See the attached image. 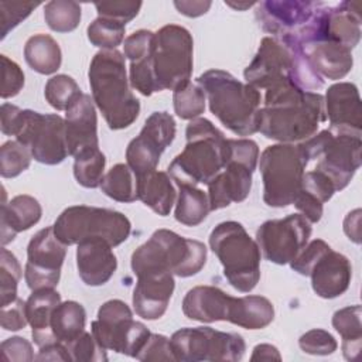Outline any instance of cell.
<instances>
[{
	"label": "cell",
	"instance_id": "1",
	"mask_svg": "<svg viewBox=\"0 0 362 362\" xmlns=\"http://www.w3.org/2000/svg\"><path fill=\"white\" fill-rule=\"evenodd\" d=\"M325 120L324 96L288 83L266 90L259 132L267 139L294 144L313 137Z\"/></svg>",
	"mask_w": 362,
	"mask_h": 362
},
{
	"label": "cell",
	"instance_id": "2",
	"mask_svg": "<svg viewBox=\"0 0 362 362\" xmlns=\"http://www.w3.org/2000/svg\"><path fill=\"white\" fill-rule=\"evenodd\" d=\"M88 78L92 99L109 129L122 130L133 124L140 113V102L130 89L124 55L117 49L96 52Z\"/></svg>",
	"mask_w": 362,
	"mask_h": 362
},
{
	"label": "cell",
	"instance_id": "3",
	"mask_svg": "<svg viewBox=\"0 0 362 362\" xmlns=\"http://www.w3.org/2000/svg\"><path fill=\"white\" fill-rule=\"evenodd\" d=\"M185 137L187 144L170 163L168 175L177 185L208 184L229 160V139L205 117L192 119L187 124Z\"/></svg>",
	"mask_w": 362,
	"mask_h": 362
},
{
	"label": "cell",
	"instance_id": "4",
	"mask_svg": "<svg viewBox=\"0 0 362 362\" xmlns=\"http://www.w3.org/2000/svg\"><path fill=\"white\" fill-rule=\"evenodd\" d=\"M205 92L209 110L236 136H250L259 132L262 109L260 90L238 81L222 69H209L197 78Z\"/></svg>",
	"mask_w": 362,
	"mask_h": 362
},
{
	"label": "cell",
	"instance_id": "5",
	"mask_svg": "<svg viewBox=\"0 0 362 362\" xmlns=\"http://www.w3.org/2000/svg\"><path fill=\"white\" fill-rule=\"evenodd\" d=\"M246 83L257 90H269L294 83L305 92L324 86V79L313 69L300 48L264 37L253 61L243 72Z\"/></svg>",
	"mask_w": 362,
	"mask_h": 362
},
{
	"label": "cell",
	"instance_id": "6",
	"mask_svg": "<svg viewBox=\"0 0 362 362\" xmlns=\"http://www.w3.org/2000/svg\"><path fill=\"white\" fill-rule=\"evenodd\" d=\"M0 116L1 132L6 136H16L30 150L35 161L55 165L69 154L65 119L58 113L44 115L30 109H20L11 103H3Z\"/></svg>",
	"mask_w": 362,
	"mask_h": 362
},
{
	"label": "cell",
	"instance_id": "7",
	"mask_svg": "<svg viewBox=\"0 0 362 362\" xmlns=\"http://www.w3.org/2000/svg\"><path fill=\"white\" fill-rule=\"evenodd\" d=\"M206 263V246L184 238L170 229H157L147 242L132 255V270L137 276L146 273H173L178 277H191Z\"/></svg>",
	"mask_w": 362,
	"mask_h": 362
},
{
	"label": "cell",
	"instance_id": "8",
	"mask_svg": "<svg viewBox=\"0 0 362 362\" xmlns=\"http://www.w3.org/2000/svg\"><path fill=\"white\" fill-rule=\"evenodd\" d=\"M307 167L327 175L337 191L344 189L361 167V132L331 127L298 143Z\"/></svg>",
	"mask_w": 362,
	"mask_h": 362
},
{
	"label": "cell",
	"instance_id": "9",
	"mask_svg": "<svg viewBox=\"0 0 362 362\" xmlns=\"http://www.w3.org/2000/svg\"><path fill=\"white\" fill-rule=\"evenodd\" d=\"M209 246L223 266L229 284L240 293L252 291L260 280V247L242 223L225 221L209 235Z\"/></svg>",
	"mask_w": 362,
	"mask_h": 362
},
{
	"label": "cell",
	"instance_id": "10",
	"mask_svg": "<svg viewBox=\"0 0 362 362\" xmlns=\"http://www.w3.org/2000/svg\"><path fill=\"white\" fill-rule=\"evenodd\" d=\"M259 160L264 204L273 208L291 205L301 191L307 168L301 147L291 143L267 146Z\"/></svg>",
	"mask_w": 362,
	"mask_h": 362
},
{
	"label": "cell",
	"instance_id": "11",
	"mask_svg": "<svg viewBox=\"0 0 362 362\" xmlns=\"http://www.w3.org/2000/svg\"><path fill=\"white\" fill-rule=\"evenodd\" d=\"M52 228L57 238L66 246L98 238L115 247L127 240L132 232V223L124 214L89 205L68 206L57 218Z\"/></svg>",
	"mask_w": 362,
	"mask_h": 362
},
{
	"label": "cell",
	"instance_id": "12",
	"mask_svg": "<svg viewBox=\"0 0 362 362\" xmlns=\"http://www.w3.org/2000/svg\"><path fill=\"white\" fill-rule=\"evenodd\" d=\"M194 41L191 33L181 25L167 24L154 37L153 75L158 92L175 90L191 82L194 65Z\"/></svg>",
	"mask_w": 362,
	"mask_h": 362
},
{
	"label": "cell",
	"instance_id": "13",
	"mask_svg": "<svg viewBox=\"0 0 362 362\" xmlns=\"http://www.w3.org/2000/svg\"><path fill=\"white\" fill-rule=\"evenodd\" d=\"M230 156L225 168L208 185L211 211L242 202L252 188V175L259 160L257 143L250 139H229Z\"/></svg>",
	"mask_w": 362,
	"mask_h": 362
},
{
	"label": "cell",
	"instance_id": "14",
	"mask_svg": "<svg viewBox=\"0 0 362 362\" xmlns=\"http://www.w3.org/2000/svg\"><path fill=\"white\" fill-rule=\"evenodd\" d=\"M170 344L175 361L181 362H235L246 351L242 335L211 327L181 328L171 335Z\"/></svg>",
	"mask_w": 362,
	"mask_h": 362
},
{
	"label": "cell",
	"instance_id": "15",
	"mask_svg": "<svg viewBox=\"0 0 362 362\" xmlns=\"http://www.w3.org/2000/svg\"><path fill=\"white\" fill-rule=\"evenodd\" d=\"M90 332L96 342L106 351L136 358L150 337L148 328L133 320L130 307L119 300H109L98 310V318L90 324Z\"/></svg>",
	"mask_w": 362,
	"mask_h": 362
},
{
	"label": "cell",
	"instance_id": "16",
	"mask_svg": "<svg viewBox=\"0 0 362 362\" xmlns=\"http://www.w3.org/2000/svg\"><path fill=\"white\" fill-rule=\"evenodd\" d=\"M311 232V222L301 214H293L263 222L256 232V242L266 260L287 264L308 243Z\"/></svg>",
	"mask_w": 362,
	"mask_h": 362
},
{
	"label": "cell",
	"instance_id": "17",
	"mask_svg": "<svg viewBox=\"0 0 362 362\" xmlns=\"http://www.w3.org/2000/svg\"><path fill=\"white\" fill-rule=\"evenodd\" d=\"M175 120L167 112H153L144 122L139 136L126 148V164L136 177L157 170L164 150L174 141Z\"/></svg>",
	"mask_w": 362,
	"mask_h": 362
},
{
	"label": "cell",
	"instance_id": "18",
	"mask_svg": "<svg viewBox=\"0 0 362 362\" xmlns=\"http://www.w3.org/2000/svg\"><path fill=\"white\" fill-rule=\"evenodd\" d=\"M65 256L66 245L57 238L52 226L38 230L27 246L24 279L28 288H54L59 281Z\"/></svg>",
	"mask_w": 362,
	"mask_h": 362
},
{
	"label": "cell",
	"instance_id": "19",
	"mask_svg": "<svg viewBox=\"0 0 362 362\" xmlns=\"http://www.w3.org/2000/svg\"><path fill=\"white\" fill-rule=\"evenodd\" d=\"M324 3L315 1H262L256 18L262 28L281 42H296Z\"/></svg>",
	"mask_w": 362,
	"mask_h": 362
},
{
	"label": "cell",
	"instance_id": "20",
	"mask_svg": "<svg viewBox=\"0 0 362 362\" xmlns=\"http://www.w3.org/2000/svg\"><path fill=\"white\" fill-rule=\"evenodd\" d=\"M65 134L68 153L72 157L99 147L98 117L90 95L82 93L65 110Z\"/></svg>",
	"mask_w": 362,
	"mask_h": 362
},
{
	"label": "cell",
	"instance_id": "21",
	"mask_svg": "<svg viewBox=\"0 0 362 362\" xmlns=\"http://www.w3.org/2000/svg\"><path fill=\"white\" fill-rule=\"evenodd\" d=\"M174 288L173 273H146L137 276L132 298L136 314L150 321L161 318L167 311Z\"/></svg>",
	"mask_w": 362,
	"mask_h": 362
},
{
	"label": "cell",
	"instance_id": "22",
	"mask_svg": "<svg viewBox=\"0 0 362 362\" xmlns=\"http://www.w3.org/2000/svg\"><path fill=\"white\" fill-rule=\"evenodd\" d=\"M308 277H311V287L317 296L335 298L348 290L352 279V266L345 255L329 247L314 262Z\"/></svg>",
	"mask_w": 362,
	"mask_h": 362
},
{
	"label": "cell",
	"instance_id": "23",
	"mask_svg": "<svg viewBox=\"0 0 362 362\" xmlns=\"http://www.w3.org/2000/svg\"><path fill=\"white\" fill-rule=\"evenodd\" d=\"M106 240L90 238L78 243L76 267L79 277L86 286L107 283L117 269V259Z\"/></svg>",
	"mask_w": 362,
	"mask_h": 362
},
{
	"label": "cell",
	"instance_id": "24",
	"mask_svg": "<svg viewBox=\"0 0 362 362\" xmlns=\"http://www.w3.org/2000/svg\"><path fill=\"white\" fill-rule=\"evenodd\" d=\"M324 107L331 127L361 132L362 110L356 85L351 82L331 85L324 98Z\"/></svg>",
	"mask_w": 362,
	"mask_h": 362
},
{
	"label": "cell",
	"instance_id": "25",
	"mask_svg": "<svg viewBox=\"0 0 362 362\" xmlns=\"http://www.w3.org/2000/svg\"><path fill=\"white\" fill-rule=\"evenodd\" d=\"M233 297L215 286H197L187 291L182 300V313L187 318L199 322L228 321Z\"/></svg>",
	"mask_w": 362,
	"mask_h": 362
},
{
	"label": "cell",
	"instance_id": "26",
	"mask_svg": "<svg viewBox=\"0 0 362 362\" xmlns=\"http://www.w3.org/2000/svg\"><path fill=\"white\" fill-rule=\"evenodd\" d=\"M300 49L321 78L341 79L352 69V49L345 45L332 41H315L303 45Z\"/></svg>",
	"mask_w": 362,
	"mask_h": 362
},
{
	"label": "cell",
	"instance_id": "27",
	"mask_svg": "<svg viewBox=\"0 0 362 362\" xmlns=\"http://www.w3.org/2000/svg\"><path fill=\"white\" fill-rule=\"evenodd\" d=\"M61 303V294L55 288L34 290L25 301V313L31 325L34 344L41 348L57 342L51 331V317Z\"/></svg>",
	"mask_w": 362,
	"mask_h": 362
},
{
	"label": "cell",
	"instance_id": "28",
	"mask_svg": "<svg viewBox=\"0 0 362 362\" xmlns=\"http://www.w3.org/2000/svg\"><path fill=\"white\" fill-rule=\"evenodd\" d=\"M42 215L40 202L27 194L16 195L8 202L1 204V245L14 240L16 235L28 230Z\"/></svg>",
	"mask_w": 362,
	"mask_h": 362
},
{
	"label": "cell",
	"instance_id": "29",
	"mask_svg": "<svg viewBox=\"0 0 362 362\" xmlns=\"http://www.w3.org/2000/svg\"><path fill=\"white\" fill-rule=\"evenodd\" d=\"M137 198L160 216H167L175 202L177 191L165 171H151L137 177Z\"/></svg>",
	"mask_w": 362,
	"mask_h": 362
},
{
	"label": "cell",
	"instance_id": "30",
	"mask_svg": "<svg viewBox=\"0 0 362 362\" xmlns=\"http://www.w3.org/2000/svg\"><path fill=\"white\" fill-rule=\"evenodd\" d=\"M274 318V307L272 301L263 296L233 297L228 321L246 328L262 329Z\"/></svg>",
	"mask_w": 362,
	"mask_h": 362
},
{
	"label": "cell",
	"instance_id": "31",
	"mask_svg": "<svg viewBox=\"0 0 362 362\" xmlns=\"http://www.w3.org/2000/svg\"><path fill=\"white\" fill-rule=\"evenodd\" d=\"M24 58L28 66L41 75L57 72L62 62L61 48L48 34L31 35L24 45Z\"/></svg>",
	"mask_w": 362,
	"mask_h": 362
},
{
	"label": "cell",
	"instance_id": "32",
	"mask_svg": "<svg viewBox=\"0 0 362 362\" xmlns=\"http://www.w3.org/2000/svg\"><path fill=\"white\" fill-rule=\"evenodd\" d=\"M178 195L174 216L185 226H198L211 212L208 194L198 185L178 184Z\"/></svg>",
	"mask_w": 362,
	"mask_h": 362
},
{
	"label": "cell",
	"instance_id": "33",
	"mask_svg": "<svg viewBox=\"0 0 362 362\" xmlns=\"http://www.w3.org/2000/svg\"><path fill=\"white\" fill-rule=\"evenodd\" d=\"M86 311L78 301H61L51 317V331L57 342L69 344L85 331Z\"/></svg>",
	"mask_w": 362,
	"mask_h": 362
},
{
	"label": "cell",
	"instance_id": "34",
	"mask_svg": "<svg viewBox=\"0 0 362 362\" xmlns=\"http://www.w3.org/2000/svg\"><path fill=\"white\" fill-rule=\"evenodd\" d=\"M361 305H348L334 313L332 327L342 337V354L345 359L355 361L361 354L362 324Z\"/></svg>",
	"mask_w": 362,
	"mask_h": 362
},
{
	"label": "cell",
	"instance_id": "35",
	"mask_svg": "<svg viewBox=\"0 0 362 362\" xmlns=\"http://www.w3.org/2000/svg\"><path fill=\"white\" fill-rule=\"evenodd\" d=\"M102 192L117 202H134L137 198V177L127 164L113 165L100 182Z\"/></svg>",
	"mask_w": 362,
	"mask_h": 362
},
{
	"label": "cell",
	"instance_id": "36",
	"mask_svg": "<svg viewBox=\"0 0 362 362\" xmlns=\"http://www.w3.org/2000/svg\"><path fill=\"white\" fill-rule=\"evenodd\" d=\"M106 158L98 148L86 150L74 157V177L85 188H98L103 180Z\"/></svg>",
	"mask_w": 362,
	"mask_h": 362
},
{
	"label": "cell",
	"instance_id": "37",
	"mask_svg": "<svg viewBox=\"0 0 362 362\" xmlns=\"http://www.w3.org/2000/svg\"><path fill=\"white\" fill-rule=\"evenodd\" d=\"M81 6L71 0H52L44 6L47 25L57 33H71L81 23Z\"/></svg>",
	"mask_w": 362,
	"mask_h": 362
},
{
	"label": "cell",
	"instance_id": "38",
	"mask_svg": "<svg viewBox=\"0 0 362 362\" xmlns=\"http://www.w3.org/2000/svg\"><path fill=\"white\" fill-rule=\"evenodd\" d=\"M205 92L198 83L188 82L173 90L174 112L180 119L192 120L199 117L205 110Z\"/></svg>",
	"mask_w": 362,
	"mask_h": 362
},
{
	"label": "cell",
	"instance_id": "39",
	"mask_svg": "<svg viewBox=\"0 0 362 362\" xmlns=\"http://www.w3.org/2000/svg\"><path fill=\"white\" fill-rule=\"evenodd\" d=\"M88 40L102 49H116L124 41L126 25L120 21L99 17L88 25Z\"/></svg>",
	"mask_w": 362,
	"mask_h": 362
},
{
	"label": "cell",
	"instance_id": "40",
	"mask_svg": "<svg viewBox=\"0 0 362 362\" xmlns=\"http://www.w3.org/2000/svg\"><path fill=\"white\" fill-rule=\"evenodd\" d=\"M82 93L75 79L65 74L49 78L44 89L47 102L57 110H66Z\"/></svg>",
	"mask_w": 362,
	"mask_h": 362
},
{
	"label": "cell",
	"instance_id": "41",
	"mask_svg": "<svg viewBox=\"0 0 362 362\" xmlns=\"http://www.w3.org/2000/svg\"><path fill=\"white\" fill-rule=\"evenodd\" d=\"M30 150L18 140H8L0 148V174L3 178H14L30 167Z\"/></svg>",
	"mask_w": 362,
	"mask_h": 362
},
{
	"label": "cell",
	"instance_id": "42",
	"mask_svg": "<svg viewBox=\"0 0 362 362\" xmlns=\"http://www.w3.org/2000/svg\"><path fill=\"white\" fill-rule=\"evenodd\" d=\"M21 279V266L17 257L1 247L0 252V294L1 305H6L17 298V287Z\"/></svg>",
	"mask_w": 362,
	"mask_h": 362
},
{
	"label": "cell",
	"instance_id": "43",
	"mask_svg": "<svg viewBox=\"0 0 362 362\" xmlns=\"http://www.w3.org/2000/svg\"><path fill=\"white\" fill-rule=\"evenodd\" d=\"M72 361H86V362H100L107 361L106 349L102 348L92 332L83 331L78 338H75L72 342L65 344Z\"/></svg>",
	"mask_w": 362,
	"mask_h": 362
},
{
	"label": "cell",
	"instance_id": "44",
	"mask_svg": "<svg viewBox=\"0 0 362 362\" xmlns=\"http://www.w3.org/2000/svg\"><path fill=\"white\" fill-rule=\"evenodd\" d=\"M40 3H17V1H0V33L1 40L16 28L23 20H25L31 11L38 7Z\"/></svg>",
	"mask_w": 362,
	"mask_h": 362
},
{
	"label": "cell",
	"instance_id": "45",
	"mask_svg": "<svg viewBox=\"0 0 362 362\" xmlns=\"http://www.w3.org/2000/svg\"><path fill=\"white\" fill-rule=\"evenodd\" d=\"M300 348L310 355H331L337 351V339L325 329L314 328L303 334L298 339Z\"/></svg>",
	"mask_w": 362,
	"mask_h": 362
},
{
	"label": "cell",
	"instance_id": "46",
	"mask_svg": "<svg viewBox=\"0 0 362 362\" xmlns=\"http://www.w3.org/2000/svg\"><path fill=\"white\" fill-rule=\"evenodd\" d=\"M1 59V98H13L20 93L24 86V72L17 62L7 55H0Z\"/></svg>",
	"mask_w": 362,
	"mask_h": 362
},
{
	"label": "cell",
	"instance_id": "47",
	"mask_svg": "<svg viewBox=\"0 0 362 362\" xmlns=\"http://www.w3.org/2000/svg\"><path fill=\"white\" fill-rule=\"evenodd\" d=\"M141 1H102L95 3L99 17L112 18L123 23L124 25L132 21L140 11Z\"/></svg>",
	"mask_w": 362,
	"mask_h": 362
},
{
	"label": "cell",
	"instance_id": "48",
	"mask_svg": "<svg viewBox=\"0 0 362 362\" xmlns=\"http://www.w3.org/2000/svg\"><path fill=\"white\" fill-rule=\"evenodd\" d=\"M154 37L156 33L150 30H137L129 37H126L123 42L124 58H127L132 62L148 55L154 47Z\"/></svg>",
	"mask_w": 362,
	"mask_h": 362
},
{
	"label": "cell",
	"instance_id": "49",
	"mask_svg": "<svg viewBox=\"0 0 362 362\" xmlns=\"http://www.w3.org/2000/svg\"><path fill=\"white\" fill-rule=\"evenodd\" d=\"M139 361H175L170 338L161 334H150L148 339L136 355Z\"/></svg>",
	"mask_w": 362,
	"mask_h": 362
},
{
	"label": "cell",
	"instance_id": "50",
	"mask_svg": "<svg viewBox=\"0 0 362 362\" xmlns=\"http://www.w3.org/2000/svg\"><path fill=\"white\" fill-rule=\"evenodd\" d=\"M1 328L6 331H18L28 324L27 313H25V301L21 298H16L14 301L1 305L0 315Z\"/></svg>",
	"mask_w": 362,
	"mask_h": 362
},
{
	"label": "cell",
	"instance_id": "51",
	"mask_svg": "<svg viewBox=\"0 0 362 362\" xmlns=\"http://www.w3.org/2000/svg\"><path fill=\"white\" fill-rule=\"evenodd\" d=\"M1 358L6 361H34L31 344L23 337H11L1 342Z\"/></svg>",
	"mask_w": 362,
	"mask_h": 362
},
{
	"label": "cell",
	"instance_id": "52",
	"mask_svg": "<svg viewBox=\"0 0 362 362\" xmlns=\"http://www.w3.org/2000/svg\"><path fill=\"white\" fill-rule=\"evenodd\" d=\"M35 359L37 361H72L66 345L62 342H54L45 346H41Z\"/></svg>",
	"mask_w": 362,
	"mask_h": 362
},
{
	"label": "cell",
	"instance_id": "53",
	"mask_svg": "<svg viewBox=\"0 0 362 362\" xmlns=\"http://www.w3.org/2000/svg\"><path fill=\"white\" fill-rule=\"evenodd\" d=\"M175 8L178 10V13L187 16V17H199L202 14H205L209 7L212 6L211 1H201V0H177L174 1Z\"/></svg>",
	"mask_w": 362,
	"mask_h": 362
},
{
	"label": "cell",
	"instance_id": "54",
	"mask_svg": "<svg viewBox=\"0 0 362 362\" xmlns=\"http://www.w3.org/2000/svg\"><path fill=\"white\" fill-rule=\"evenodd\" d=\"M361 209H354L344 219V232L349 240L355 243H361Z\"/></svg>",
	"mask_w": 362,
	"mask_h": 362
},
{
	"label": "cell",
	"instance_id": "55",
	"mask_svg": "<svg viewBox=\"0 0 362 362\" xmlns=\"http://www.w3.org/2000/svg\"><path fill=\"white\" fill-rule=\"evenodd\" d=\"M272 359H277V361L281 359L280 352L276 346L270 344H259L253 348L250 361H272Z\"/></svg>",
	"mask_w": 362,
	"mask_h": 362
},
{
	"label": "cell",
	"instance_id": "56",
	"mask_svg": "<svg viewBox=\"0 0 362 362\" xmlns=\"http://www.w3.org/2000/svg\"><path fill=\"white\" fill-rule=\"evenodd\" d=\"M228 6H230V7H235V8H247V7H250V6H253L255 3H238V4H233V3H226Z\"/></svg>",
	"mask_w": 362,
	"mask_h": 362
}]
</instances>
